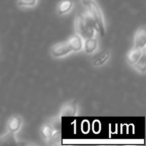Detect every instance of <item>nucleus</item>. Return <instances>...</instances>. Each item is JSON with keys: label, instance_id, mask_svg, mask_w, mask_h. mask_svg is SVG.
<instances>
[{"label": "nucleus", "instance_id": "nucleus-12", "mask_svg": "<svg viewBox=\"0 0 146 146\" xmlns=\"http://www.w3.org/2000/svg\"><path fill=\"white\" fill-rule=\"evenodd\" d=\"M72 7H73V2L71 0H63V1L60 2V4L58 5L57 12H58L59 15L66 14V13H68L72 9Z\"/></svg>", "mask_w": 146, "mask_h": 146}, {"label": "nucleus", "instance_id": "nucleus-2", "mask_svg": "<svg viewBox=\"0 0 146 146\" xmlns=\"http://www.w3.org/2000/svg\"><path fill=\"white\" fill-rule=\"evenodd\" d=\"M87 7L88 13L91 16L94 26H95V31H97L101 36H104V34H105V21H104V17L100 7L98 6L97 3L94 2L93 0L90 1Z\"/></svg>", "mask_w": 146, "mask_h": 146}, {"label": "nucleus", "instance_id": "nucleus-4", "mask_svg": "<svg viewBox=\"0 0 146 146\" xmlns=\"http://www.w3.org/2000/svg\"><path fill=\"white\" fill-rule=\"evenodd\" d=\"M71 52V49L69 48L67 42H61L58 44L54 45L51 48V55L55 58H59V57H63L68 55Z\"/></svg>", "mask_w": 146, "mask_h": 146}, {"label": "nucleus", "instance_id": "nucleus-3", "mask_svg": "<svg viewBox=\"0 0 146 146\" xmlns=\"http://www.w3.org/2000/svg\"><path fill=\"white\" fill-rule=\"evenodd\" d=\"M78 113V105L76 100H71L62 105L59 112L60 117L64 116H76Z\"/></svg>", "mask_w": 146, "mask_h": 146}, {"label": "nucleus", "instance_id": "nucleus-15", "mask_svg": "<svg viewBox=\"0 0 146 146\" xmlns=\"http://www.w3.org/2000/svg\"><path fill=\"white\" fill-rule=\"evenodd\" d=\"M48 125H50L54 130H60V115H57L55 117H52L48 122Z\"/></svg>", "mask_w": 146, "mask_h": 146}, {"label": "nucleus", "instance_id": "nucleus-8", "mask_svg": "<svg viewBox=\"0 0 146 146\" xmlns=\"http://www.w3.org/2000/svg\"><path fill=\"white\" fill-rule=\"evenodd\" d=\"M145 46H146V31L144 28H141L136 31V33H135L133 47L145 49Z\"/></svg>", "mask_w": 146, "mask_h": 146}, {"label": "nucleus", "instance_id": "nucleus-14", "mask_svg": "<svg viewBox=\"0 0 146 146\" xmlns=\"http://www.w3.org/2000/svg\"><path fill=\"white\" fill-rule=\"evenodd\" d=\"M55 131H57V130H54L47 123L42 127V135L44 136V138H46V139H49V138L53 135V133H54Z\"/></svg>", "mask_w": 146, "mask_h": 146}, {"label": "nucleus", "instance_id": "nucleus-9", "mask_svg": "<svg viewBox=\"0 0 146 146\" xmlns=\"http://www.w3.org/2000/svg\"><path fill=\"white\" fill-rule=\"evenodd\" d=\"M143 52H144L143 48H136V47H133V49H131V50L128 52L127 63L129 65H134L138 61V59L141 57Z\"/></svg>", "mask_w": 146, "mask_h": 146}, {"label": "nucleus", "instance_id": "nucleus-10", "mask_svg": "<svg viewBox=\"0 0 146 146\" xmlns=\"http://www.w3.org/2000/svg\"><path fill=\"white\" fill-rule=\"evenodd\" d=\"M109 57H110V51L109 50H103L102 52H100L99 54H98L97 56L93 59L92 63H93V65L96 67L102 66V65H104L106 62H107V60L109 59Z\"/></svg>", "mask_w": 146, "mask_h": 146}, {"label": "nucleus", "instance_id": "nucleus-1", "mask_svg": "<svg viewBox=\"0 0 146 146\" xmlns=\"http://www.w3.org/2000/svg\"><path fill=\"white\" fill-rule=\"evenodd\" d=\"M76 32L82 39L95 36V26L89 13H84L77 16L75 20Z\"/></svg>", "mask_w": 146, "mask_h": 146}, {"label": "nucleus", "instance_id": "nucleus-17", "mask_svg": "<svg viewBox=\"0 0 146 146\" xmlns=\"http://www.w3.org/2000/svg\"><path fill=\"white\" fill-rule=\"evenodd\" d=\"M90 1H92V0H82V3H83L85 6H87V5L90 3Z\"/></svg>", "mask_w": 146, "mask_h": 146}, {"label": "nucleus", "instance_id": "nucleus-13", "mask_svg": "<svg viewBox=\"0 0 146 146\" xmlns=\"http://www.w3.org/2000/svg\"><path fill=\"white\" fill-rule=\"evenodd\" d=\"M132 66H133L134 68L138 71V72L142 73V74L145 73V71H146V54H145V51H144L143 54L141 55V57L138 59L137 62H136L134 65H132Z\"/></svg>", "mask_w": 146, "mask_h": 146}, {"label": "nucleus", "instance_id": "nucleus-6", "mask_svg": "<svg viewBox=\"0 0 146 146\" xmlns=\"http://www.w3.org/2000/svg\"><path fill=\"white\" fill-rule=\"evenodd\" d=\"M85 53L87 54H92L94 53L98 48V40L95 38V36L89 37V38L83 39V47Z\"/></svg>", "mask_w": 146, "mask_h": 146}, {"label": "nucleus", "instance_id": "nucleus-16", "mask_svg": "<svg viewBox=\"0 0 146 146\" xmlns=\"http://www.w3.org/2000/svg\"><path fill=\"white\" fill-rule=\"evenodd\" d=\"M18 5L22 7H33L36 5L37 0H18Z\"/></svg>", "mask_w": 146, "mask_h": 146}, {"label": "nucleus", "instance_id": "nucleus-7", "mask_svg": "<svg viewBox=\"0 0 146 146\" xmlns=\"http://www.w3.org/2000/svg\"><path fill=\"white\" fill-rule=\"evenodd\" d=\"M22 126V118L18 115L12 116L7 122V130L12 133H17Z\"/></svg>", "mask_w": 146, "mask_h": 146}, {"label": "nucleus", "instance_id": "nucleus-5", "mask_svg": "<svg viewBox=\"0 0 146 146\" xmlns=\"http://www.w3.org/2000/svg\"><path fill=\"white\" fill-rule=\"evenodd\" d=\"M67 44H68L69 48L71 49V51L78 52V51L82 50V47H83V39L78 34H74L73 36H71L70 38H69V40L67 41Z\"/></svg>", "mask_w": 146, "mask_h": 146}, {"label": "nucleus", "instance_id": "nucleus-11", "mask_svg": "<svg viewBox=\"0 0 146 146\" xmlns=\"http://www.w3.org/2000/svg\"><path fill=\"white\" fill-rule=\"evenodd\" d=\"M1 144H19V140L17 139L15 133L8 131L4 135L0 136V145Z\"/></svg>", "mask_w": 146, "mask_h": 146}]
</instances>
